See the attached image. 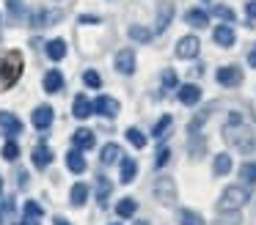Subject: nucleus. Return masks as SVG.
Masks as SVG:
<instances>
[{"instance_id":"c9c22d12","label":"nucleus","mask_w":256,"mask_h":225,"mask_svg":"<svg viewBox=\"0 0 256 225\" xmlns=\"http://www.w3.org/2000/svg\"><path fill=\"white\" fill-rule=\"evenodd\" d=\"M14 212V198H6V201L0 203V223H6Z\"/></svg>"},{"instance_id":"c03bdc74","label":"nucleus","mask_w":256,"mask_h":225,"mask_svg":"<svg viewBox=\"0 0 256 225\" xmlns=\"http://www.w3.org/2000/svg\"><path fill=\"white\" fill-rule=\"evenodd\" d=\"M248 63H250V66H254V69H256V49H254V52L248 55Z\"/></svg>"},{"instance_id":"1a4fd4ad","label":"nucleus","mask_w":256,"mask_h":225,"mask_svg":"<svg viewBox=\"0 0 256 225\" xmlns=\"http://www.w3.org/2000/svg\"><path fill=\"white\" fill-rule=\"evenodd\" d=\"M58 19H61V11L39 8V11H34V16H30V25H34V27H50L52 22H58Z\"/></svg>"},{"instance_id":"49530a36","label":"nucleus","mask_w":256,"mask_h":225,"mask_svg":"<svg viewBox=\"0 0 256 225\" xmlns=\"http://www.w3.org/2000/svg\"><path fill=\"white\" fill-rule=\"evenodd\" d=\"M135 225H149V223H146V220H138V223H135Z\"/></svg>"},{"instance_id":"412c9836","label":"nucleus","mask_w":256,"mask_h":225,"mask_svg":"<svg viewBox=\"0 0 256 225\" xmlns=\"http://www.w3.org/2000/svg\"><path fill=\"white\" fill-rule=\"evenodd\" d=\"M118 159H122V148L116 146V143H108L105 148H102V165H108V168H110V165H116Z\"/></svg>"},{"instance_id":"de8ad7c7","label":"nucleus","mask_w":256,"mask_h":225,"mask_svg":"<svg viewBox=\"0 0 256 225\" xmlns=\"http://www.w3.org/2000/svg\"><path fill=\"white\" fill-rule=\"evenodd\" d=\"M0 192H3V179H0Z\"/></svg>"},{"instance_id":"a211bd4d","label":"nucleus","mask_w":256,"mask_h":225,"mask_svg":"<svg viewBox=\"0 0 256 225\" xmlns=\"http://www.w3.org/2000/svg\"><path fill=\"white\" fill-rule=\"evenodd\" d=\"M61 88H64V74L58 69H50L44 74V91L47 93H58Z\"/></svg>"},{"instance_id":"20e7f679","label":"nucleus","mask_w":256,"mask_h":225,"mask_svg":"<svg viewBox=\"0 0 256 225\" xmlns=\"http://www.w3.org/2000/svg\"><path fill=\"white\" fill-rule=\"evenodd\" d=\"M154 198L160 203H174V198H176V184H174L171 176H160V179L154 181Z\"/></svg>"},{"instance_id":"f257e3e1","label":"nucleus","mask_w":256,"mask_h":225,"mask_svg":"<svg viewBox=\"0 0 256 225\" xmlns=\"http://www.w3.org/2000/svg\"><path fill=\"white\" fill-rule=\"evenodd\" d=\"M223 140H226L228 146H234L237 151H242V154H254V148H256L254 132H250V126L242 124V115L240 113L228 115V124L223 126Z\"/></svg>"},{"instance_id":"393cba45","label":"nucleus","mask_w":256,"mask_h":225,"mask_svg":"<svg viewBox=\"0 0 256 225\" xmlns=\"http://www.w3.org/2000/svg\"><path fill=\"white\" fill-rule=\"evenodd\" d=\"M47 55H50L52 60H61L64 55H66V41H64V38H52V41L47 44Z\"/></svg>"},{"instance_id":"9b49d317","label":"nucleus","mask_w":256,"mask_h":225,"mask_svg":"<svg viewBox=\"0 0 256 225\" xmlns=\"http://www.w3.org/2000/svg\"><path fill=\"white\" fill-rule=\"evenodd\" d=\"M42 206L36 201H28L22 209V225H42Z\"/></svg>"},{"instance_id":"aec40b11","label":"nucleus","mask_w":256,"mask_h":225,"mask_svg":"<svg viewBox=\"0 0 256 225\" xmlns=\"http://www.w3.org/2000/svg\"><path fill=\"white\" fill-rule=\"evenodd\" d=\"M110 192H113V184L105 179V176H100V179H96V201H100V206H108Z\"/></svg>"},{"instance_id":"a18cd8bd","label":"nucleus","mask_w":256,"mask_h":225,"mask_svg":"<svg viewBox=\"0 0 256 225\" xmlns=\"http://www.w3.org/2000/svg\"><path fill=\"white\" fill-rule=\"evenodd\" d=\"M52 223H56V225H69V220H64V217H56Z\"/></svg>"},{"instance_id":"cd10ccee","label":"nucleus","mask_w":256,"mask_h":225,"mask_svg":"<svg viewBox=\"0 0 256 225\" xmlns=\"http://www.w3.org/2000/svg\"><path fill=\"white\" fill-rule=\"evenodd\" d=\"M171 126H174V118H171V115H162V118L154 124V129H152V137H157V140H162V137H166V132L171 129Z\"/></svg>"},{"instance_id":"4c0bfd02","label":"nucleus","mask_w":256,"mask_h":225,"mask_svg":"<svg viewBox=\"0 0 256 225\" xmlns=\"http://www.w3.org/2000/svg\"><path fill=\"white\" fill-rule=\"evenodd\" d=\"M212 14L220 16L223 22H234V11L228 8V5H215V8H212Z\"/></svg>"},{"instance_id":"c85d7f7f","label":"nucleus","mask_w":256,"mask_h":225,"mask_svg":"<svg viewBox=\"0 0 256 225\" xmlns=\"http://www.w3.org/2000/svg\"><path fill=\"white\" fill-rule=\"evenodd\" d=\"M240 179H242V184L254 187L256 184V162H245L242 168H240Z\"/></svg>"},{"instance_id":"a878e982","label":"nucleus","mask_w":256,"mask_h":225,"mask_svg":"<svg viewBox=\"0 0 256 225\" xmlns=\"http://www.w3.org/2000/svg\"><path fill=\"white\" fill-rule=\"evenodd\" d=\"M212 170H215V176H226L232 170V157L228 154H218L215 162H212Z\"/></svg>"},{"instance_id":"f704fd0d","label":"nucleus","mask_w":256,"mask_h":225,"mask_svg":"<svg viewBox=\"0 0 256 225\" xmlns=\"http://www.w3.org/2000/svg\"><path fill=\"white\" fill-rule=\"evenodd\" d=\"M176 85H179L176 74H174L171 69H166V71H162V91H174Z\"/></svg>"},{"instance_id":"473e14b6","label":"nucleus","mask_w":256,"mask_h":225,"mask_svg":"<svg viewBox=\"0 0 256 225\" xmlns=\"http://www.w3.org/2000/svg\"><path fill=\"white\" fill-rule=\"evenodd\" d=\"M25 14V3L22 0H8V16H12V22H20Z\"/></svg>"},{"instance_id":"39448f33","label":"nucleus","mask_w":256,"mask_h":225,"mask_svg":"<svg viewBox=\"0 0 256 225\" xmlns=\"http://www.w3.org/2000/svg\"><path fill=\"white\" fill-rule=\"evenodd\" d=\"M198 49H201L198 38H196V36H184V38H179V44H176V58L190 60V58H196V55H198Z\"/></svg>"},{"instance_id":"f8f14e48","label":"nucleus","mask_w":256,"mask_h":225,"mask_svg":"<svg viewBox=\"0 0 256 225\" xmlns=\"http://www.w3.org/2000/svg\"><path fill=\"white\" fill-rule=\"evenodd\" d=\"M116 69L122 71V74H132L135 71V52L132 49H122V52L116 55Z\"/></svg>"},{"instance_id":"4be33fe9","label":"nucleus","mask_w":256,"mask_h":225,"mask_svg":"<svg viewBox=\"0 0 256 225\" xmlns=\"http://www.w3.org/2000/svg\"><path fill=\"white\" fill-rule=\"evenodd\" d=\"M184 22L193 25V27H204L206 22H210V16H206V11H201V8H190L188 14H184Z\"/></svg>"},{"instance_id":"c756f323","label":"nucleus","mask_w":256,"mask_h":225,"mask_svg":"<svg viewBox=\"0 0 256 225\" xmlns=\"http://www.w3.org/2000/svg\"><path fill=\"white\" fill-rule=\"evenodd\" d=\"M135 209H138V203H135L132 198H122L118 206H116V212H118V217H132Z\"/></svg>"},{"instance_id":"2eb2a0df","label":"nucleus","mask_w":256,"mask_h":225,"mask_svg":"<svg viewBox=\"0 0 256 225\" xmlns=\"http://www.w3.org/2000/svg\"><path fill=\"white\" fill-rule=\"evenodd\" d=\"M94 113V104L88 102V99H86V93H80V96H74V107H72V115L74 118H88V115Z\"/></svg>"},{"instance_id":"6ab92c4d","label":"nucleus","mask_w":256,"mask_h":225,"mask_svg":"<svg viewBox=\"0 0 256 225\" xmlns=\"http://www.w3.org/2000/svg\"><path fill=\"white\" fill-rule=\"evenodd\" d=\"M50 162H52V151L47 146H36L34 148V165L39 170H44V168H50Z\"/></svg>"},{"instance_id":"dca6fc26","label":"nucleus","mask_w":256,"mask_h":225,"mask_svg":"<svg viewBox=\"0 0 256 225\" xmlns=\"http://www.w3.org/2000/svg\"><path fill=\"white\" fill-rule=\"evenodd\" d=\"M198 99H201V88H198V85L188 82V85L179 88V102H182V104H190V107H193V104L198 102Z\"/></svg>"},{"instance_id":"7ed1b4c3","label":"nucleus","mask_w":256,"mask_h":225,"mask_svg":"<svg viewBox=\"0 0 256 225\" xmlns=\"http://www.w3.org/2000/svg\"><path fill=\"white\" fill-rule=\"evenodd\" d=\"M245 201H248L245 187H226L223 195H220V201H218V212H237Z\"/></svg>"},{"instance_id":"ea45409f","label":"nucleus","mask_w":256,"mask_h":225,"mask_svg":"<svg viewBox=\"0 0 256 225\" xmlns=\"http://www.w3.org/2000/svg\"><path fill=\"white\" fill-rule=\"evenodd\" d=\"M168 159H171V151H168L166 146H160V148H157V154H154V165H157V168H162V165H168Z\"/></svg>"},{"instance_id":"bb28decb","label":"nucleus","mask_w":256,"mask_h":225,"mask_svg":"<svg viewBox=\"0 0 256 225\" xmlns=\"http://www.w3.org/2000/svg\"><path fill=\"white\" fill-rule=\"evenodd\" d=\"M135 173H138V162L135 159H122V181L124 184H130V181L135 179Z\"/></svg>"},{"instance_id":"4468645a","label":"nucleus","mask_w":256,"mask_h":225,"mask_svg":"<svg viewBox=\"0 0 256 225\" xmlns=\"http://www.w3.org/2000/svg\"><path fill=\"white\" fill-rule=\"evenodd\" d=\"M52 124V107L50 104H42V107L34 110V126L36 129H47Z\"/></svg>"},{"instance_id":"a19ab883","label":"nucleus","mask_w":256,"mask_h":225,"mask_svg":"<svg viewBox=\"0 0 256 225\" xmlns=\"http://www.w3.org/2000/svg\"><path fill=\"white\" fill-rule=\"evenodd\" d=\"M245 14H248V19H256V0H248V3H245Z\"/></svg>"},{"instance_id":"5701e85b","label":"nucleus","mask_w":256,"mask_h":225,"mask_svg":"<svg viewBox=\"0 0 256 225\" xmlns=\"http://www.w3.org/2000/svg\"><path fill=\"white\" fill-rule=\"evenodd\" d=\"M66 165H69L72 173H83V170H86V157L80 151H69L66 154Z\"/></svg>"},{"instance_id":"7c9ffc66","label":"nucleus","mask_w":256,"mask_h":225,"mask_svg":"<svg viewBox=\"0 0 256 225\" xmlns=\"http://www.w3.org/2000/svg\"><path fill=\"white\" fill-rule=\"evenodd\" d=\"M86 198H88V187H86V184H74L72 187V206H83Z\"/></svg>"},{"instance_id":"6e6552de","label":"nucleus","mask_w":256,"mask_h":225,"mask_svg":"<svg viewBox=\"0 0 256 225\" xmlns=\"http://www.w3.org/2000/svg\"><path fill=\"white\" fill-rule=\"evenodd\" d=\"M94 113L105 115V118H116V115H118V102H116V99H110V96H100L94 102Z\"/></svg>"},{"instance_id":"72a5a7b5","label":"nucleus","mask_w":256,"mask_h":225,"mask_svg":"<svg viewBox=\"0 0 256 225\" xmlns=\"http://www.w3.org/2000/svg\"><path fill=\"white\" fill-rule=\"evenodd\" d=\"M127 140L132 143L135 148H144V146H146V137H144V132H140V129H135V126H132V129H127Z\"/></svg>"},{"instance_id":"ddd939ff","label":"nucleus","mask_w":256,"mask_h":225,"mask_svg":"<svg viewBox=\"0 0 256 225\" xmlns=\"http://www.w3.org/2000/svg\"><path fill=\"white\" fill-rule=\"evenodd\" d=\"M72 143L78 146V151H88V148H94L96 137H94V132H91V129H78L72 135Z\"/></svg>"},{"instance_id":"09e8293b","label":"nucleus","mask_w":256,"mask_h":225,"mask_svg":"<svg viewBox=\"0 0 256 225\" xmlns=\"http://www.w3.org/2000/svg\"><path fill=\"white\" fill-rule=\"evenodd\" d=\"M110 225H122V223H110Z\"/></svg>"},{"instance_id":"58836bf2","label":"nucleus","mask_w":256,"mask_h":225,"mask_svg":"<svg viewBox=\"0 0 256 225\" xmlns=\"http://www.w3.org/2000/svg\"><path fill=\"white\" fill-rule=\"evenodd\" d=\"M83 80H86V85H88V88H100V85H102V77L96 74L94 69H88V71H86V74H83Z\"/></svg>"},{"instance_id":"423d86ee","label":"nucleus","mask_w":256,"mask_h":225,"mask_svg":"<svg viewBox=\"0 0 256 225\" xmlns=\"http://www.w3.org/2000/svg\"><path fill=\"white\" fill-rule=\"evenodd\" d=\"M218 82L226 88H234L242 82V69L240 66H223V69H218Z\"/></svg>"},{"instance_id":"2f4dec72","label":"nucleus","mask_w":256,"mask_h":225,"mask_svg":"<svg viewBox=\"0 0 256 225\" xmlns=\"http://www.w3.org/2000/svg\"><path fill=\"white\" fill-rule=\"evenodd\" d=\"M179 223L182 225H204V220H201V214L190 212V209H182L179 212Z\"/></svg>"},{"instance_id":"b1692460","label":"nucleus","mask_w":256,"mask_h":225,"mask_svg":"<svg viewBox=\"0 0 256 225\" xmlns=\"http://www.w3.org/2000/svg\"><path fill=\"white\" fill-rule=\"evenodd\" d=\"M127 36L132 38V41H138V44H146V41H152V30H146L144 25H130Z\"/></svg>"},{"instance_id":"e433bc0d","label":"nucleus","mask_w":256,"mask_h":225,"mask_svg":"<svg viewBox=\"0 0 256 225\" xmlns=\"http://www.w3.org/2000/svg\"><path fill=\"white\" fill-rule=\"evenodd\" d=\"M3 157H6L8 162H14V159L20 157V146H17V143H14V140H8L6 146H3Z\"/></svg>"},{"instance_id":"f3484780","label":"nucleus","mask_w":256,"mask_h":225,"mask_svg":"<svg viewBox=\"0 0 256 225\" xmlns=\"http://www.w3.org/2000/svg\"><path fill=\"white\" fill-rule=\"evenodd\" d=\"M212 38H215L218 47H232V44H234V30H232V25H218L215 33H212Z\"/></svg>"},{"instance_id":"37998d69","label":"nucleus","mask_w":256,"mask_h":225,"mask_svg":"<svg viewBox=\"0 0 256 225\" xmlns=\"http://www.w3.org/2000/svg\"><path fill=\"white\" fill-rule=\"evenodd\" d=\"M17 184L22 187V190L28 187V173H25V170H20V173H17Z\"/></svg>"},{"instance_id":"9d476101","label":"nucleus","mask_w":256,"mask_h":225,"mask_svg":"<svg viewBox=\"0 0 256 225\" xmlns=\"http://www.w3.org/2000/svg\"><path fill=\"white\" fill-rule=\"evenodd\" d=\"M174 19V3H160L157 8V22H154V33H162Z\"/></svg>"},{"instance_id":"79ce46f5","label":"nucleus","mask_w":256,"mask_h":225,"mask_svg":"<svg viewBox=\"0 0 256 225\" xmlns=\"http://www.w3.org/2000/svg\"><path fill=\"white\" fill-rule=\"evenodd\" d=\"M96 22H100V16H91V14L88 16H86V14L80 16V25H96Z\"/></svg>"},{"instance_id":"0eeeda50","label":"nucleus","mask_w":256,"mask_h":225,"mask_svg":"<svg viewBox=\"0 0 256 225\" xmlns=\"http://www.w3.org/2000/svg\"><path fill=\"white\" fill-rule=\"evenodd\" d=\"M0 126L6 129V135H8V137L22 135V121H20L14 113H6V110H0Z\"/></svg>"},{"instance_id":"f03ea898","label":"nucleus","mask_w":256,"mask_h":225,"mask_svg":"<svg viewBox=\"0 0 256 225\" xmlns=\"http://www.w3.org/2000/svg\"><path fill=\"white\" fill-rule=\"evenodd\" d=\"M20 74H22V55L12 49L0 60V88H12L20 80Z\"/></svg>"}]
</instances>
